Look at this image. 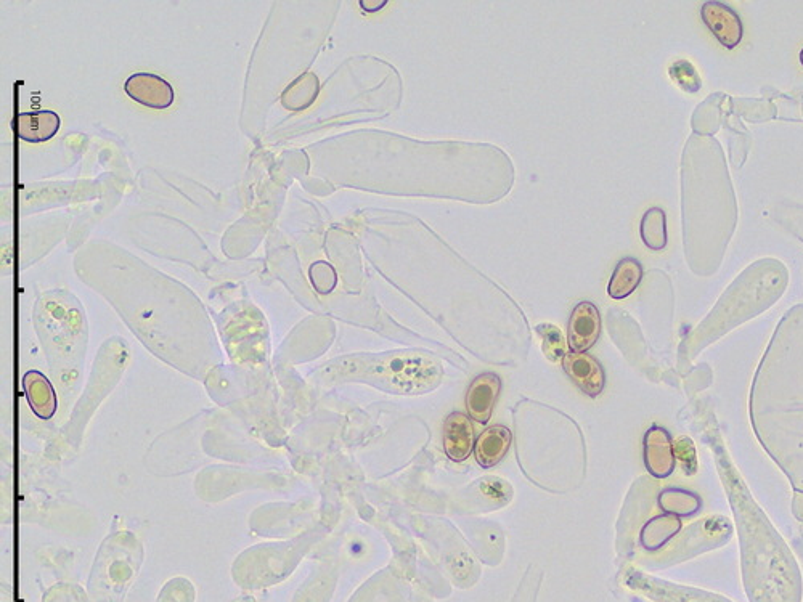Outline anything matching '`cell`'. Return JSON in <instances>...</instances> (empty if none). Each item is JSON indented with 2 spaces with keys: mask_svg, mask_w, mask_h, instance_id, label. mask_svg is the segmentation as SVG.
<instances>
[{
  "mask_svg": "<svg viewBox=\"0 0 803 602\" xmlns=\"http://www.w3.org/2000/svg\"><path fill=\"white\" fill-rule=\"evenodd\" d=\"M751 423L760 445L803 493V306L783 318L751 389Z\"/></svg>",
  "mask_w": 803,
  "mask_h": 602,
  "instance_id": "1",
  "label": "cell"
},
{
  "mask_svg": "<svg viewBox=\"0 0 803 602\" xmlns=\"http://www.w3.org/2000/svg\"><path fill=\"white\" fill-rule=\"evenodd\" d=\"M714 455L738 525L749 602H802V574L791 548L757 505L722 444L714 445Z\"/></svg>",
  "mask_w": 803,
  "mask_h": 602,
  "instance_id": "2",
  "label": "cell"
},
{
  "mask_svg": "<svg viewBox=\"0 0 803 602\" xmlns=\"http://www.w3.org/2000/svg\"><path fill=\"white\" fill-rule=\"evenodd\" d=\"M787 273L778 262L767 261L752 265L734 281L709 317L699 325L689 339L691 355L722 338L741 323L773 306L786 288Z\"/></svg>",
  "mask_w": 803,
  "mask_h": 602,
  "instance_id": "3",
  "label": "cell"
},
{
  "mask_svg": "<svg viewBox=\"0 0 803 602\" xmlns=\"http://www.w3.org/2000/svg\"><path fill=\"white\" fill-rule=\"evenodd\" d=\"M357 378L394 394H426L441 384L444 370L429 355L392 352L368 358L367 367L357 371Z\"/></svg>",
  "mask_w": 803,
  "mask_h": 602,
  "instance_id": "4",
  "label": "cell"
},
{
  "mask_svg": "<svg viewBox=\"0 0 803 602\" xmlns=\"http://www.w3.org/2000/svg\"><path fill=\"white\" fill-rule=\"evenodd\" d=\"M124 92L151 110H166L176 100L174 87L166 79L151 73H135L124 82Z\"/></svg>",
  "mask_w": 803,
  "mask_h": 602,
  "instance_id": "5",
  "label": "cell"
},
{
  "mask_svg": "<svg viewBox=\"0 0 803 602\" xmlns=\"http://www.w3.org/2000/svg\"><path fill=\"white\" fill-rule=\"evenodd\" d=\"M601 333L600 312L592 302H580L572 310L567 328V344L572 352L585 354L598 342Z\"/></svg>",
  "mask_w": 803,
  "mask_h": 602,
  "instance_id": "6",
  "label": "cell"
},
{
  "mask_svg": "<svg viewBox=\"0 0 803 602\" xmlns=\"http://www.w3.org/2000/svg\"><path fill=\"white\" fill-rule=\"evenodd\" d=\"M563 368L572 383L579 387L583 394L596 399L603 392L606 375L601 363L592 355L587 352L585 354L567 352L563 358Z\"/></svg>",
  "mask_w": 803,
  "mask_h": 602,
  "instance_id": "7",
  "label": "cell"
},
{
  "mask_svg": "<svg viewBox=\"0 0 803 602\" xmlns=\"http://www.w3.org/2000/svg\"><path fill=\"white\" fill-rule=\"evenodd\" d=\"M645 466L656 479H667L675 471L677 458L673 439L662 426H653L645 434Z\"/></svg>",
  "mask_w": 803,
  "mask_h": 602,
  "instance_id": "8",
  "label": "cell"
},
{
  "mask_svg": "<svg viewBox=\"0 0 803 602\" xmlns=\"http://www.w3.org/2000/svg\"><path fill=\"white\" fill-rule=\"evenodd\" d=\"M502 391V379L495 373H482L473 379L466 392V410L479 424H487L494 413L495 403Z\"/></svg>",
  "mask_w": 803,
  "mask_h": 602,
  "instance_id": "9",
  "label": "cell"
},
{
  "mask_svg": "<svg viewBox=\"0 0 803 602\" xmlns=\"http://www.w3.org/2000/svg\"><path fill=\"white\" fill-rule=\"evenodd\" d=\"M701 17L723 47H738L742 41V21L738 13L722 2H706L702 5Z\"/></svg>",
  "mask_w": 803,
  "mask_h": 602,
  "instance_id": "10",
  "label": "cell"
},
{
  "mask_svg": "<svg viewBox=\"0 0 803 602\" xmlns=\"http://www.w3.org/2000/svg\"><path fill=\"white\" fill-rule=\"evenodd\" d=\"M474 428L465 413H450L444 423L445 455L455 463L468 460L474 452Z\"/></svg>",
  "mask_w": 803,
  "mask_h": 602,
  "instance_id": "11",
  "label": "cell"
},
{
  "mask_svg": "<svg viewBox=\"0 0 803 602\" xmlns=\"http://www.w3.org/2000/svg\"><path fill=\"white\" fill-rule=\"evenodd\" d=\"M640 586L651 598L661 602H733L722 594L659 582L653 578H641Z\"/></svg>",
  "mask_w": 803,
  "mask_h": 602,
  "instance_id": "12",
  "label": "cell"
},
{
  "mask_svg": "<svg viewBox=\"0 0 803 602\" xmlns=\"http://www.w3.org/2000/svg\"><path fill=\"white\" fill-rule=\"evenodd\" d=\"M62 126V119L55 111L21 113L15 118V129L20 140L28 143H44L53 139Z\"/></svg>",
  "mask_w": 803,
  "mask_h": 602,
  "instance_id": "13",
  "label": "cell"
},
{
  "mask_svg": "<svg viewBox=\"0 0 803 602\" xmlns=\"http://www.w3.org/2000/svg\"><path fill=\"white\" fill-rule=\"evenodd\" d=\"M511 442H513V434L505 426L486 429L474 445L477 464L484 469L494 468L508 455Z\"/></svg>",
  "mask_w": 803,
  "mask_h": 602,
  "instance_id": "14",
  "label": "cell"
},
{
  "mask_svg": "<svg viewBox=\"0 0 803 602\" xmlns=\"http://www.w3.org/2000/svg\"><path fill=\"white\" fill-rule=\"evenodd\" d=\"M683 529L681 517L672 514H661L649 519L640 533V545L648 553H657L669 545L673 538Z\"/></svg>",
  "mask_w": 803,
  "mask_h": 602,
  "instance_id": "15",
  "label": "cell"
},
{
  "mask_svg": "<svg viewBox=\"0 0 803 602\" xmlns=\"http://www.w3.org/2000/svg\"><path fill=\"white\" fill-rule=\"evenodd\" d=\"M657 505L665 514L677 517H693L702 511V498L693 490L669 489L662 490L657 497Z\"/></svg>",
  "mask_w": 803,
  "mask_h": 602,
  "instance_id": "16",
  "label": "cell"
},
{
  "mask_svg": "<svg viewBox=\"0 0 803 602\" xmlns=\"http://www.w3.org/2000/svg\"><path fill=\"white\" fill-rule=\"evenodd\" d=\"M641 278H643V267L640 261H636L633 257H625L619 261L612 273L608 286L609 296L617 301L625 299L640 286Z\"/></svg>",
  "mask_w": 803,
  "mask_h": 602,
  "instance_id": "17",
  "label": "cell"
},
{
  "mask_svg": "<svg viewBox=\"0 0 803 602\" xmlns=\"http://www.w3.org/2000/svg\"><path fill=\"white\" fill-rule=\"evenodd\" d=\"M318 92L320 82L317 76L314 73L302 74L283 90L282 105L290 111L306 110L317 100Z\"/></svg>",
  "mask_w": 803,
  "mask_h": 602,
  "instance_id": "18",
  "label": "cell"
},
{
  "mask_svg": "<svg viewBox=\"0 0 803 602\" xmlns=\"http://www.w3.org/2000/svg\"><path fill=\"white\" fill-rule=\"evenodd\" d=\"M641 240L653 251H662L667 246V219L661 208L649 209L641 219Z\"/></svg>",
  "mask_w": 803,
  "mask_h": 602,
  "instance_id": "19",
  "label": "cell"
},
{
  "mask_svg": "<svg viewBox=\"0 0 803 602\" xmlns=\"http://www.w3.org/2000/svg\"><path fill=\"white\" fill-rule=\"evenodd\" d=\"M537 333L542 339L543 355L550 362L556 363L566 357V339H564L563 333L559 328H556L555 325H550V323H542V325L537 326Z\"/></svg>",
  "mask_w": 803,
  "mask_h": 602,
  "instance_id": "20",
  "label": "cell"
},
{
  "mask_svg": "<svg viewBox=\"0 0 803 602\" xmlns=\"http://www.w3.org/2000/svg\"><path fill=\"white\" fill-rule=\"evenodd\" d=\"M669 73L670 78L673 79V82H677L681 90L694 94V92H698L701 89L702 82L698 71L694 70V66L686 62V60H678V62L673 63L670 66Z\"/></svg>",
  "mask_w": 803,
  "mask_h": 602,
  "instance_id": "21",
  "label": "cell"
},
{
  "mask_svg": "<svg viewBox=\"0 0 803 602\" xmlns=\"http://www.w3.org/2000/svg\"><path fill=\"white\" fill-rule=\"evenodd\" d=\"M673 450H675V458L683 466V471L688 476L696 474V471H698V455H696L693 440L689 439V437H680V439L673 442Z\"/></svg>",
  "mask_w": 803,
  "mask_h": 602,
  "instance_id": "22",
  "label": "cell"
},
{
  "mask_svg": "<svg viewBox=\"0 0 803 602\" xmlns=\"http://www.w3.org/2000/svg\"><path fill=\"white\" fill-rule=\"evenodd\" d=\"M310 280L314 283V288L317 289L318 293L328 294L335 289L338 277H336L335 269L330 264L317 262L310 269Z\"/></svg>",
  "mask_w": 803,
  "mask_h": 602,
  "instance_id": "23",
  "label": "cell"
},
{
  "mask_svg": "<svg viewBox=\"0 0 803 602\" xmlns=\"http://www.w3.org/2000/svg\"><path fill=\"white\" fill-rule=\"evenodd\" d=\"M386 5H388V0H360L363 12L368 13L380 12Z\"/></svg>",
  "mask_w": 803,
  "mask_h": 602,
  "instance_id": "24",
  "label": "cell"
},
{
  "mask_svg": "<svg viewBox=\"0 0 803 602\" xmlns=\"http://www.w3.org/2000/svg\"><path fill=\"white\" fill-rule=\"evenodd\" d=\"M800 63H802V65H803V50H802V52H800Z\"/></svg>",
  "mask_w": 803,
  "mask_h": 602,
  "instance_id": "25",
  "label": "cell"
}]
</instances>
